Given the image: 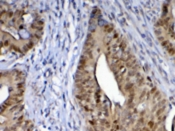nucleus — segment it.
Here are the masks:
<instances>
[{"label": "nucleus", "instance_id": "f257e3e1", "mask_svg": "<svg viewBox=\"0 0 175 131\" xmlns=\"http://www.w3.org/2000/svg\"><path fill=\"white\" fill-rule=\"evenodd\" d=\"M147 126H148V129H152V128L154 127V122L153 121H149V122H148V124H147Z\"/></svg>", "mask_w": 175, "mask_h": 131}, {"label": "nucleus", "instance_id": "f03ea898", "mask_svg": "<svg viewBox=\"0 0 175 131\" xmlns=\"http://www.w3.org/2000/svg\"><path fill=\"white\" fill-rule=\"evenodd\" d=\"M141 131H149V129H148V128H144V129H142Z\"/></svg>", "mask_w": 175, "mask_h": 131}]
</instances>
